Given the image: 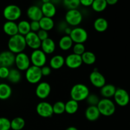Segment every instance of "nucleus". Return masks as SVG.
I'll use <instances>...</instances> for the list:
<instances>
[{
  "mask_svg": "<svg viewBox=\"0 0 130 130\" xmlns=\"http://www.w3.org/2000/svg\"><path fill=\"white\" fill-rule=\"evenodd\" d=\"M86 102L89 105L91 106H96L99 104V101H100V99L98 96V95H95V94L90 93L87 98L86 99Z\"/></svg>",
  "mask_w": 130,
  "mask_h": 130,
  "instance_id": "nucleus-37",
  "label": "nucleus"
},
{
  "mask_svg": "<svg viewBox=\"0 0 130 130\" xmlns=\"http://www.w3.org/2000/svg\"><path fill=\"white\" fill-rule=\"evenodd\" d=\"M93 1L94 0H80V5L88 7L91 6Z\"/></svg>",
  "mask_w": 130,
  "mask_h": 130,
  "instance_id": "nucleus-43",
  "label": "nucleus"
},
{
  "mask_svg": "<svg viewBox=\"0 0 130 130\" xmlns=\"http://www.w3.org/2000/svg\"><path fill=\"white\" fill-rule=\"evenodd\" d=\"M109 27V23L105 19L99 17L94 21L93 27L96 31L99 32H104L106 31Z\"/></svg>",
  "mask_w": 130,
  "mask_h": 130,
  "instance_id": "nucleus-24",
  "label": "nucleus"
},
{
  "mask_svg": "<svg viewBox=\"0 0 130 130\" xmlns=\"http://www.w3.org/2000/svg\"><path fill=\"white\" fill-rule=\"evenodd\" d=\"M100 115L104 116H111L116 112V105L114 102L109 99H104L100 100L96 105Z\"/></svg>",
  "mask_w": 130,
  "mask_h": 130,
  "instance_id": "nucleus-3",
  "label": "nucleus"
},
{
  "mask_svg": "<svg viewBox=\"0 0 130 130\" xmlns=\"http://www.w3.org/2000/svg\"><path fill=\"white\" fill-rule=\"evenodd\" d=\"M91 6L93 11L96 12H102L107 8V3L106 0H94Z\"/></svg>",
  "mask_w": 130,
  "mask_h": 130,
  "instance_id": "nucleus-33",
  "label": "nucleus"
},
{
  "mask_svg": "<svg viewBox=\"0 0 130 130\" xmlns=\"http://www.w3.org/2000/svg\"><path fill=\"white\" fill-rule=\"evenodd\" d=\"M36 112L41 118H48L53 116V107L51 104L47 102H41L36 106Z\"/></svg>",
  "mask_w": 130,
  "mask_h": 130,
  "instance_id": "nucleus-11",
  "label": "nucleus"
},
{
  "mask_svg": "<svg viewBox=\"0 0 130 130\" xmlns=\"http://www.w3.org/2000/svg\"><path fill=\"white\" fill-rule=\"evenodd\" d=\"M40 48L46 55H50L55 51L56 44L53 39L48 38L41 41Z\"/></svg>",
  "mask_w": 130,
  "mask_h": 130,
  "instance_id": "nucleus-18",
  "label": "nucleus"
},
{
  "mask_svg": "<svg viewBox=\"0 0 130 130\" xmlns=\"http://www.w3.org/2000/svg\"><path fill=\"white\" fill-rule=\"evenodd\" d=\"M66 130H78L77 128H76L75 126H69L67 128H66Z\"/></svg>",
  "mask_w": 130,
  "mask_h": 130,
  "instance_id": "nucleus-46",
  "label": "nucleus"
},
{
  "mask_svg": "<svg viewBox=\"0 0 130 130\" xmlns=\"http://www.w3.org/2000/svg\"><path fill=\"white\" fill-rule=\"evenodd\" d=\"M113 97L117 105L120 107L126 106L129 103L130 96L129 93L123 88H117Z\"/></svg>",
  "mask_w": 130,
  "mask_h": 130,
  "instance_id": "nucleus-10",
  "label": "nucleus"
},
{
  "mask_svg": "<svg viewBox=\"0 0 130 130\" xmlns=\"http://www.w3.org/2000/svg\"><path fill=\"white\" fill-rule=\"evenodd\" d=\"M83 64V61L80 55L71 53L65 58V65L68 68L71 69H76L81 67Z\"/></svg>",
  "mask_w": 130,
  "mask_h": 130,
  "instance_id": "nucleus-14",
  "label": "nucleus"
},
{
  "mask_svg": "<svg viewBox=\"0 0 130 130\" xmlns=\"http://www.w3.org/2000/svg\"><path fill=\"white\" fill-rule=\"evenodd\" d=\"M30 31L34 32H38L41 29L39 21H31L30 22Z\"/></svg>",
  "mask_w": 130,
  "mask_h": 130,
  "instance_id": "nucleus-40",
  "label": "nucleus"
},
{
  "mask_svg": "<svg viewBox=\"0 0 130 130\" xmlns=\"http://www.w3.org/2000/svg\"><path fill=\"white\" fill-rule=\"evenodd\" d=\"M64 65L65 58L60 55H56L53 56L50 60V67L52 69H60Z\"/></svg>",
  "mask_w": 130,
  "mask_h": 130,
  "instance_id": "nucleus-23",
  "label": "nucleus"
},
{
  "mask_svg": "<svg viewBox=\"0 0 130 130\" xmlns=\"http://www.w3.org/2000/svg\"><path fill=\"white\" fill-rule=\"evenodd\" d=\"M15 55L10 51H4L0 53V66L10 67L15 64Z\"/></svg>",
  "mask_w": 130,
  "mask_h": 130,
  "instance_id": "nucleus-16",
  "label": "nucleus"
},
{
  "mask_svg": "<svg viewBox=\"0 0 130 130\" xmlns=\"http://www.w3.org/2000/svg\"><path fill=\"white\" fill-rule=\"evenodd\" d=\"M3 14L7 21L15 22L21 17L22 10L17 5H9L4 8Z\"/></svg>",
  "mask_w": 130,
  "mask_h": 130,
  "instance_id": "nucleus-4",
  "label": "nucleus"
},
{
  "mask_svg": "<svg viewBox=\"0 0 130 130\" xmlns=\"http://www.w3.org/2000/svg\"><path fill=\"white\" fill-rule=\"evenodd\" d=\"M18 33L20 35L25 36L26 34L30 32V22L27 20H23L19 22L17 24Z\"/></svg>",
  "mask_w": 130,
  "mask_h": 130,
  "instance_id": "nucleus-31",
  "label": "nucleus"
},
{
  "mask_svg": "<svg viewBox=\"0 0 130 130\" xmlns=\"http://www.w3.org/2000/svg\"><path fill=\"white\" fill-rule=\"evenodd\" d=\"M37 33V35H38V38H39V39L41 40V41H43L45 40L47 38H48V32L46 31V30H43V29H40L39 31Z\"/></svg>",
  "mask_w": 130,
  "mask_h": 130,
  "instance_id": "nucleus-41",
  "label": "nucleus"
},
{
  "mask_svg": "<svg viewBox=\"0 0 130 130\" xmlns=\"http://www.w3.org/2000/svg\"><path fill=\"white\" fill-rule=\"evenodd\" d=\"M69 36L71 37L74 43L84 44L88 38L87 31L84 28L80 27H75L72 29Z\"/></svg>",
  "mask_w": 130,
  "mask_h": 130,
  "instance_id": "nucleus-8",
  "label": "nucleus"
},
{
  "mask_svg": "<svg viewBox=\"0 0 130 130\" xmlns=\"http://www.w3.org/2000/svg\"><path fill=\"white\" fill-rule=\"evenodd\" d=\"M41 29L48 32L52 30L55 26L54 20L52 18L43 17L39 21Z\"/></svg>",
  "mask_w": 130,
  "mask_h": 130,
  "instance_id": "nucleus-26",
  "label": "nucleus"
},
{
  "mask_svg": "<svg viewBox=\"0 0 130 130\" xmlns=\"http://www.w3.org/2000/svg\"><path fill=\"white\" fill-rule=\"evenodd\" d=\"M15 65L20 71H25L30 66V57L24 52L15 55Z\"/></svg>",
  "mask_w": 130,
  "mask_h": 130,
  "instance_id": "nucleus-9",
  "label": "nucleus"
},
{
  "mask_svg": "<svg viewBox=\"0 0 130 130\" xmlns=\"http://www.w3.org/2000/svg\"><path fill=\"white\" fill-rule=\"evenodd\" d=\"M12 90L10 86L6 83H0V100H5L10 98Z\"/></svg>",
  "mask_w": 130,
  "mask_h": 130,
  "instance_id": "nucleus-27",
  "label": "nucleus"
},
{
  "mask_svg": "<svg viewBox=\"0 0 130 130\" xmlns=\"http://www.w3.org/2000/svg\"><path fill=\"white\" fill-rule=\"evenodd\" d=\"M11 129L13 130H22L25 125V121L21 117H16L10 121Z\"/></svg>",
  "mask_w": 130,
  "mask_h": 130,
  "instance_id": "nucleus-32",
  "label": "nucleus"
},
{
  "mask_svg": "<svg viewBox=\"0 0 130 130\" xmlns=\"http://www.w3.org/2000/svg\"><path fill=\"white\" fill-rule=\"evenodd\" d=\"M26 47L25 37L24 36L17 34L13 36L10 37L8 41V48L9 51L15 55L24 52Z\"/></svg>",
  "mask_w": 130,
  "mask_h": 130,
  "instance_id": "nucleus-1",
  "label": "nucleus"
},
{
  "mask_svg": "<svg viewBox=\"0 0 130 130\" xmlns=\"http://www.w3.org/2000/svg\"><path fill=\"white\" fill-rule=\"evenodd\" d=\"M27 16L31 21H39L43 15L40 7L36 5H32L27 10Z\"/></svg>",
  "mask_w": 130,
  "mask_h": 130,
  "instance_id": "nucleus-17",
  "label": "nucleus"
},
{
  "mask_svg": "<svg viewBox=\"0 0 130 130\" xmlns=\"http://www.w3.org/2000/svg\"><path fill=\"white\" fill-rule=\"evenodd\" d=\"M25 77L26 81L30 84L35 85L39 83L43 77L41 68L34 66H30L25 71Z\"/></svg>",
  "mask_w": 130,
  "mask_h": 130,
  "instance_id": "nucleus-5",
  "label": "nucleus"
},
{
  "mask_svg": "<svg viewBox=\"0 0 130 130\" xmlns=\"http://www.w3.org/2000/svg\"><path fill=\"white\" fill-rule=\"evenodd\" d=\"M81 57L82 58L83 63H85L88 66L94 64L96 62V55L95 53L90 51H86Z\"/></svg>",
  "mask_w": 130,
  "mask_h": 130,
  "instance_id": "nucleus-29",
  "label": "nucleus"
},
{
  "mask_svg": "<svg viewBox=\"0 0 130 130\" xmlns=\"http://www.w3.org/2000/svg\"><path fill=\"white\" fill-rule=\"evenodd\" d=\"M119 0H106L107 5H114L118 2Z\"/></svg>",
  "mask_w": 130,
  "mask_h": 130,
  "instance_id": "nucleus-45",
  "label": "nucleus"
},
{
  "mask_svg": "<svg viewBox=\"0 0 130 130\" xmlns=\"http://www.w3.org/2000/svg\"><path fill=\"white\" fill-rule=\"evenodd\" d=\"M63 3L68 10H73L79 7L80 0H63Z\"/></svg>",
  "mask_w": 130,
  "mask_h": 130,
  "instance_id": "nucleus-35",
  "label": "nucleus"
},
{
  "mask_svg": "<svg viewBox=\"0 0 130 130\" xmlns=\"http://www.w3.org/2000/svg\"><path fill=\"white\" fill-rule=\"evenodd\" d=\"M29 57L30 63L32 64V66L40 68L45 66L47 62L46 55L41 49L33 50Z\"/></svg>",
  "mask_w": 130,
  "mask_h": 130,
  "instance_id": "nucleus-7",
  "label": "nucleus"
},
{
  "mask_svg": "<svg viewBox=\"0 0 130 130\" xmlns=\"http://www.w3.org/2000/svg\"><path fill=\"white\" fill-rule=\"evenodd\" d=\"M53 107V114L60 115L65 112V103L62 101H57L55 103Z\"/></svg>",
  "mask_w": 130,
  "mask_h": 130,
  "instance_id": "nucleus-34",
  "label": "nucleus"
},
{
  "mask_svg": "<svg viewBox=\"0 0 130 130\" xmlns=\"http://www.w3.org/2000/svg\"><path fill=\"white\" fill-rule=\"evenodd\" d=\"M67 24L72 27H77L83 21V15L77 9L68 10L65 15Z\"/></svg>",
  "mask_w": 130,
  "mask_h": 130,
  "instance_id": "nucleus-6",
  "label": "nucleus"
},
{
  "mask_svg": "<svg viewBox=\"0 0 130 130\" xmlns=\"http://www.w3.org/2000/svg\"><path fill=\"white\" fill-rule=\"evenodd\" d=\"M41 71L43 76H48L50 75L52 72V69L50 66H44L43 67H41Z\"/></svg>",
  "mask_w": 130,
  "mask_h": 130,
  "instance_id": "nucleus-42",
  "label": "nucleus"
},
{
  "mask_svg": "<svg viewBox=\"0 0 130 130\" xmlns=\"http://www.w3.org/2000/svg\"><path fill=\"white\" fill-rule=\"evenodd\" d=\"M51 90V86L48 83L44 81L39 82L36 86L35 93L37 97L41 100H44L48 98L50 95Z\"/></svg>",
  "mask_w": 130,
  "mask_h": 130,
  "instance_id": "nucleus-12",
  "label": "nucleus"
},
{
  "mask_svg": "<svg viewBox=\"0 0 130 130\" xmlns=\"http://www.w3.org/2000/svg\"><path fill=\"white\" fill-rule=\"evenodd\" d=\"M116 89V86L112 84H105L100 88V95L104 99H110L114 96Z\"/></svg>",
  "mask_w": 130,
  "mask_h": 130,
  "instance_id": "nucleus-22",
  "label": "nucleus"
},
{
  "mask_svg": "<svg viewBox=\"0 0 130 130\" xmlns=\"http://www.w3.org/2000/svg\"><path fill=\"white\" fill-rule=\"evenodd\" d=\"M90 90L86 85L82 83L76 84L74 85L70 91L71 99L79 102L84 101L90 95Z\"/></svg>",
  "mask_w": 130,
  "mask_h": 130,
  "instance_id": "nucleus-2",
  "label": "nucleus"
},
{
  "mask_svg": "<svg viewBox=\"0 0 130 130\" xmlns=\"http://www.w3.org/2000/svg\"><path fill=\"white\" fill-rule=\"evenodd\" d=\"M22 78L21 72L17 69H10L8 76L7 79L10 83L13 84L18 83L20 81Z\"/></svg>",
  "mask_w": 130,
  "mask_h": 130,
  "instance_id": "nucleus-30",
  "label": "nucleus"
},
{
  "mask_svg": "<svg viewBox=\"0 0 130 130\" xmlns=\"http://www.w3.org/2000/svg\"><path fill=\"white\" fill-rule=\"evenodd\" d=\"M89 79L91 85L97 88H101L106 84L105 76L99 71L95 70L90 73Z\"/></svg>",
  "mask_w": 130,
  "mask_h": 130,
  "instance_id": "nucleus-13",
  "label": "nucleus"
},
{
  "mask_svg": "<svg viewBox=\"0 0 130 130\" xmlns=\"http://www.w3.org/2000/svg\"><path fill=\"white\" fill-rule=\"evenodd\" d=\"M72 52L74 54L81 56L86 52V48L82 43H74L72 46Z\"/></svg>",
  "mask_w": 130,
  "mask_h": 130,
  "instance_id": "nucleus-36",
  "label": "nucleus"
},
{
  "mask_svg": "<svg viewBox=\"0 0 130 130\" xmlns=\"http://www.w3.org/2000/svg\"><path fill=\"white\" fill-rule=\"evenodd\" d=\"M74 43L69 36L64 35L60 39L58 46L62 51H68L72 48Z\"/></svg>",
  "mask_w": 130,
  "mask_h": 130,
  "instance_id": "nucleus-25",
  "label": "nucleus"
},
{
  "mask_svg": "<svg viewBox=\"0 0 130 130\" xmlns=\"http://www.w3.org/2000/svg\"><path fill=\"white\" fill-rule=\"evenodd\" d=\"M41 9L43 17L53 18L57 13V9H56L55 6L52 2L43 3Z\"/></svg>",
  "mask_w": 130,
  "mask_h": 130,
  "instance_id": "nucleus-20",
  "label": "nucleus"
},
{
  "mask_svg": "<svg viewBox=\"0 0 130 130\" xmlns=\"http://www.w3.org/2000/svg\"><path fill=\"white\" fill-rule=\"evenodd\" d=\"M3 29L4 32L10 37L19 34L17 24L15 22L6 21L3 24Z\"/></svg>",
  "mask_w": 130,
  "mask_h": 130,
  "instance_id": "nucleus-21",
  "label": "nucleus"
},
{
  "mask_svg": "<svg viewBox=\"0 0 130 130\" xmlns=\"http://www.w3.org/2000/svg\"><path fill=\"white\" fill-rule=\"evenodd\" d=\"M85 115L87 120L93 122L96 121L100 118V113L97 107L89 105L85 110Z\"/></svg>",
  "mask_w": 130,
  "mask_h": 130,
  "instance_id": "nucleus-19",
  "label": "nucleus"
},
{
  "mask_svg": "<svg viewBox=\"0 0 130 130\" xmlns=\"http://www.w3.org/2000/svg\"><path fill=\"white\" fill-rule=\"evenodd\" d=\"M79 109V102L71 99L65 103V112L68 114H75Z\"/></svg>",
  "mask_w": 130,
  "mask_h": 130,
  "instance_id": "nucleus-28",
  "label": "nucleus"
},
{
  "mask_svg": "<svg viewBox=\"0 0 130 130\" xmlns=\"http://www.w3.org/2000/svg\"><path fill=\"white\" fill-rule=\"evenodd\" d=\"M71 30H72V28L69 27L67 26V27L64 29V30H63V32L66 34V35L69 36L70 34H71Z\"/></svg>",
  "mask_w": 130,
  "mask_h": 130,
  "instance_id": "nucleus-44",
  "label": "nucleus"
},
{
  "mask_svg": "<svg viewBox=\"0 0 130 130\" xmlns=\"http://www.w3.org/2000/svg\"><path fill=\"white\" fill-rule=\"evenodd\" d=\"M10 69L8 67L0 66V78L1 79H7L8 76Z\"/></svg>",
  "mask_w": 130,
  "mask_h": 130,
  "instance_id": "nucleus-39",
  "label": "nucleus"
},
{
  "mask_svg": "<svg viewBox=\"0 0 130 130\" xmlns=\"http://www.w3.org/2000/svg\"><path fill=\"white\" fill-rule=\"evenodd\" d=\"M24 37H25L27 46L29 47L33 50L40 48L41 41L39 39V38H38L36 32L30 31V32L26 34Z\"/></svg>",
  "mask_w": 130,
  "mask_h": 130,
  "instance_id": "nucleus-15",
  "label": "nucleus"
},
{
  "mask_svg": "<svg viewBox=\"0 0 130 130\" xmlns=\"http://www.w3.org/2000/svg\"><path fill=\"white\" fill-rule=\"evenodd\" d=\"M41 1L43 2V3H47L51 2L50 0H41Z\"/></svg>",
  "mask_w": 130,
  "mask_h": 130,
  "instance_id": "nucleus-47",
  "label": "nucleus"
},
{
  "mask_svg": "<svg viewBox=\"0 0 130 130\" xmlns=\"http://www.w3.org/2000/svg\"><path fill=\"white\" fill-rule=\"evenodd\" d=\"M11 129L10 121L8 118L1 117L0 118V130H10Z\"/></svg>",
  "mask_w": 130,
  "mask_h": 130,
  "instance_id": "nucleus-38",
  "label": "nucleus"
}]
</instances>
